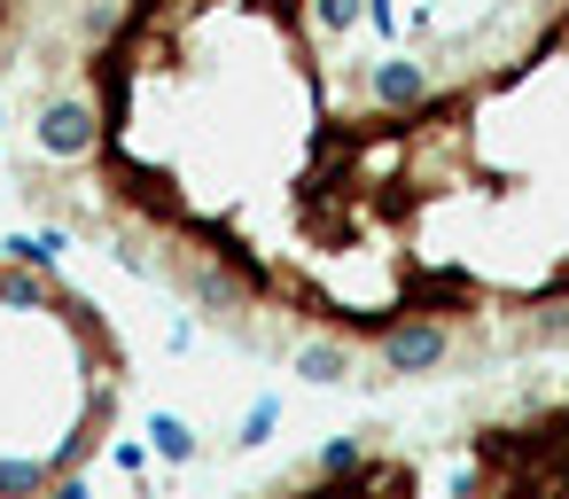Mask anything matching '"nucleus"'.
I'll use <instances>...</instances> for the list:
<instances>
[{
  "instance_id": "nucleus-1",
  "label": "nucleus",
  "mask_w": 569,
  "mask_h": 499,
  "mask_svg": "<svg viewBox=\"0 0 569 499\" xmlns=\"http://www.w3.org/2000/svg\"><path fill=\"white\" fill-rule=\"evenodd\" d=\"M133 351L63 273L0 258V499H48L87 476L126 413Z\"/></svg>"
},
{
  "instance_id": "nucleus-2",
  "label": "nucleus",
  "mask_w": 569,
  "mask_h": 499,
  "mask_svg": "<svg viewBox=\"0 0 569 499\" xmlns=\"http://www.w3.org/2000/svg\"><path fill=\"white\" fill-rule=\"evenodd\" d=\"M273 499H421V468H413L406 452H359V460L336 468V476L305 468V476L281 483Z\"/></svg>"
},
{
  "instance_id": "nucleus-3",
  "label": "nucleus",
  "mask_w": 569,
  "mask_h": 499,
  "mask_svg": "<svg viewBox=\"0 0 569 499\" xmlns=\"http://www.w3.org/2000/svg\"><path fill=\"white\" fill-rule=\"evenodd\" d=\"M32 149H40V164H63V172L94 164L102 157V110L87 94H48L32 118Z\"/></svg>"
},
{
  "instance_id": "nucleus-4",
  "label": "nucleus",
  "mask_w": 569,
  "mask_h": 499,
  "mask_svg": "<svg viewBox=\"0 0 569 499\" xmlns=\"http://www.w3.org/2000/svg\"><path fill=\"white\" fill-rule=\"evenodd\" d=\"M367 102H375L382 118H413V110L437 102V71H429L413 48H382V56L367 63Z\"/></svg>"
},
{
  "instance_id": "nucleus-5",
  "label": "nucleus",
  "mask_w": 569,
  "mask_h": 499,
  "mask_svg": "<svg viewBox=\"0 0 569 499\" xmlns=\"http://www.w3.org/2000/svg\"><path fill=\"white\" fill-rule=\"evenodd\" d=\"M289 375L297 382H312V390H336V382H359V343H343V336H305V343H289Z\"/></svg>"
},
{
  "instance_id": "nucleus-6",
  "label": "nucleus",
  "mask_w": 569,
  "mask_h": 499,
  "mask_svg": "<svg viewBox=\"0 0 569 499\" xmlns=\"http://www.w3.org/2000/svg\"><path fill=\"white\" fill-rule=\"evenodd\" d=\"M359 24H367V0H305V32H312L320 48L351 40Z\"/></svg>"
},
{
  "instance_id": "nucleus-7",
  "label": "nucleus",
  "mask_w": 569,
  "mask_h": 499,
  "mask_svg": "<svg viewBox=\"0 0 569 499\" xmlns=\"http://www.w3.org/2000/svg\"><path fill=\"white\" fill-rule=\"evenodd\" d=\"M149 452H157L164 468H188V460L203 452V437H196L180 413H149Z\"/></svg>"
},
{
  "instance_id": "nucleus-8",
  "label": "nucleus",
  "mask_w": 569,
  "mask_h": 499,
  "mask_svg": "<svg viewBox=\"0 0 569 499\" xmlns=\"http://www.w3.org/2000/svg\"><path fill=\"white\" fill-rule=\"evenodd\" d=\"M273 429H281V398H258V406L242 413V437H234V445H266Z\"/></svg>"
},
{
  "instance_id": "nucleus-9",
  "label": "nucleus",
  "mask_w": 569,
  "mask_h": 499,
  "mask_svg": "<svg viewBox=\"0 0 569 499\" xmlns=\"http://www.w3.org/2000/svg\"><path fill=\"white\" fill-rule=\"evenodd\" d=\"M367 32H375L382 48L398 40V0H367Z\"/></svg>"
},
{
  "instance_id": "nucleus-10",
  "label": "nucleus",
  "mask_w": 569,
  "mask_h": 499,
  "mask_svg": "<svg viewBox=\"0 0 569 499\" xmlns=\"http://www.w3.org/2000/svg\"><path fill=\"white\" fill-rule=\"evenodd\" d=\"M0 126H9V110H0Z\"/></svg>"
}]
</instances>
